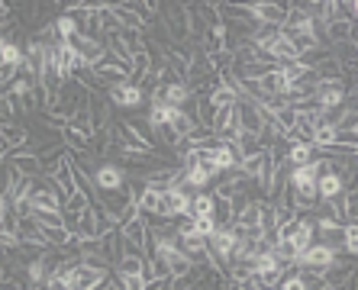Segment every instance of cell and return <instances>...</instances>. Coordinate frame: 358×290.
<instances>
[{"label": "cell", "mask_w": 358, "mask_h": 290, "mask_svg": "<svg viewBox=\"0 0 358 290\" xmlns=\"http://www.w3.org/2000/svg\"><path fill=\"white\" fill-rule=\"evenodd\" d=\"M355 132H358V129H355Z\"/></svg>", "instance_id": "1f68e13d"}, {"label": "cell", "mask_w": 358, "mask_h": 290, "mask_svg": "<svg viewBox=\"0 0 358 290\" xmlns=\"http://www.w3.org/2000/svg\"><path fill=\"white\" fill-rule=\"evenodd\" d=\"M100 252L110 262V268H120V262L126 258V235H123V229H114V233H107L100 239Z\"/></svg>", "instance_id": "30bf717a"}, {"label": "cell", "mask_w": 358, "mask_h": 290, "mask_svg": "<svg viewBox=\"0 0 358 290\" xmlns=\"http://www.w3.org/2000/svg\"><path fill=\"white\" fill-rule=\"evenodd\" d=\"M316 107L320 110H336V107H346L349 100V81H326V84L316 87Z\"/></svg>", "instance_id": "8992f818"}, {"label": "cell", "mask_w": 358, "mask_h": 290, "mask_svg": "<svg viewBox=\"0 0 358 290\" xmlns=\"http://www.w3.org/2000/svg\"><path fill=\"white\" fill-rule=\"evenodd\" d=\"M107 97H110V103L120 107V110H136V107H142V103H149V94L136 84H114L110 91H107Z\"/></svg>", "instance_id": "52a82bcc"}, {"label": "cell", "mask_w": 358, "mask_h": 290, "mask_svg": "<svg viewBox=\"0 0 358 290\" xmlns=\"http://www.w3.org/2000/svg\"><path fill=\"white\" fill-rule=\"evenodd\" d=\"M213 206H217V194H213V190H197V194H194V203H190V216H188V219H197V216H213Z\"/></svg>", "instance_id": "e0dca14e"}, {"label": "cell", "mask_w": 358, "mask_h": 290, "mask_svg": "<svg viewBox=\"0 0 358 290\" xmlns=\"http://www.w3.org/2000/svg\"><path fill=\"white\" fill-rule=\"evenodd\" d=\"M123 290H145V278H116Z\"/></svg>", "instance_id": "83f0119b"}, {"label": "cell", "mask_w": 358, "mask_h": 290, "mask_svg": "<svg viewBox=\"0 0 358 290\" xmlns=\"http://www.w3.org/2000/svg\"><path fill=\"white\" fill-rule=\"evenodd\" d=\"M323 290H346V287H323Z\"/></svg>", "instance_id": "f546056e"}, {"label": "cell", "mask_w": 358, "mask_h": 290, "mask_svg": "<svg viewBox=\"0 0 358 290\" xmlns=\"http://www.w3.org/2000/svg\"><path fill=\"white\" fill-rule=\"evenodd\" d=\"M94 216H97V235L104 239L107 233H114V229H120V223H116V216L110 213V210H104L100 203H94Z\"/></svg>", "instance_id": "603a6c76"}, {"label": "cell", "mask_w": 358, "mask_h": 290, "mask_svg": "<svg viewBox=\"0 0 358 290\" xmlns=\"http://www.w3.org/2000/svg\"><path fill=\"white\" fill-rule=\"evenodd\" d=\"M110 13L116 17L120 29H136V33H142V29H145V19H142L139 13L129 7V3H110Z\"/></svg>", "instance_id": "7c38bea8"}, {"label": "cell", "mask_w": 358, "mask_h": 290, "mask_svg": "<svg viewBox=\"0 0 358 290\" xmlns=\"http://www.w3.org/2000/svg\"><path fill=\"white\" fill-rule=\"evenodd\" d=\"M100 81H104L107 87H114V84H129V75H132V62H123V58L110 55L107 52L100 62H97L94 68H91Z\"/></svg>", "instance_id": "3957f363"}, {"label": "cell", "mask_w": 358, "mask_h": 290, "mask_svg": "<svg viewBox=\"0 0 358 290\" xmlns=\"http://www.w3.org/2000/svg\"><path fill=\"white\" fill-rule=\"evenodd\" d=\"M236 145H239V152H242V158H255V155H262L265 152L262 136H252V132H239Z\"/></svg>", "instance_id": "d6986e66"}, {"label": "cell", "mask_w": 358, "mask_h": 290, "mask_svg": "<svg viewBox=\"0 0 358 290\" xmlns=\"http://www.w3.org/2000/svg\"><path fill=\"white\" fill-rule=\"evenodd\" d=\"M352 29H355V23H352V19H346V17L326 23V42H330V52H332V46L352 42Z\"/></svg>", "instance_id": "4fadbf2b"}, {"label": "cell", "mask_w": 358, "mask_h": 290, "mask_svg": "<svg viewBox=\"0 0 358 290\" xmlns=\"http://www.w3.org/2000/svg\"><path fill=\"white\" fill-rule=\"evenodd\" d=\"M316 188H320V203H332V200H339V197L349 190V184H346L339 174H332V171H330V161H326V171L320 174Z\"/></svg>", "instance_id": "9c48e42d"}, {"label": "cell", "mask_w": 358, "mask_h": 290, "mask_svg": "<svg viewBox=\"0 0 358 290\" xmlns=\"http://www.w3.org/2000/svg\"><path fill=\"white\" fill-rule=\"evenodd\" d=\"M281 290H307V284H303V274L297 271V274H287L281 281Z\"/></svg>", "instance_id": "4316f807"}, {"label": "cell", "mask_w": 358, "mask_h": 290, "mask_svg": "<svg viewBox=\"0 0 358 290\" xmlns=\"http://www.w3.org/2000/svg\"><path fill=\"white\" fill-rule=\"evenodd\" d=\"M358 268L352 262H336L332 264V268H326V271H323V281H326V287H346V284H349V278L352 274H355Z\"/></svg>", "instance_id": "5bb4252c"}, {"label": "cell", "mask_w": 358, "mask_h": 290, "mask_svg": "<svg viewBox=\"0 0 358 290\" xmlns=\"http://www.w3.org/2000/svg\"><path fill=\"white\" fill-rule=\"evenodd\" d=\"M94 184H97V190H100V194H107V190H126V184H129V174H126V168H120L116 161H104V165H100V171H97Z\"/></svg>", "instance_id": "ba28073f"}, {"label": "cell", "mask_w": 358, "mask_h": 290, "mask_svg": "<svg viewBox=\"0 0 358 290\" xmlns=\"http://www.w3.org/2000/svg\"><path fill=\"white\" fill-rule=\"evenodd\" d=\"M287 13H291V3H274V0H258V3H252V17L258 26L284 29Z\"/></svg>", "instance_id": "277c9868"}, {"label": "cell", "mask_w": 358, "mask_h": 290, "mask_svg": "<svg viewBox=\"0 0 358 290\" xmlns=\"http://www.w3.org/2000/svg\"><path fill=\"white\" fill-rule=\"evenodd\" d=\"M145 264H149L145 255H126L120 262V268H116V278H142Z\"/></svg>", "instance_id": "ac0fdd59"}, {"label": "cell", "mask_w": 358, "mask_h": 290, "mask_svg": "<svg viewBox=\"0 0 358 290\" xmlns=\"http://www.w3.org/2000/svg\"><path fill=\"white\" fill-rule=\"evenodd\" d=\"M159 13L165 19V29L174 42H190V13L188 3H159Z\"/></svg>", "instance_id": "6da1fadb"}, {"label": "cell", "mask_w": 358, "mask_h": 290, "mask_svg": "<svg viewBox=\"0 0 358 290\" xmlns=\"http://www.w3.org/2000/svg\"><path fill=\"white\" fill-rule=\"evenodd\" d=\"M355 91H358V87H355ZM349 94H352V91H349Z\"/></svg>", "instance_id": "4dcf8cb0"}, {"label": "cell", "mask_w": 358, "mask_h": 290, "mask_svg": "<svg viewBox=\"0 0 358 290\" xmlns=\"http://www.w3.org/2000/svg\"><path fill=\"white\" fill-rule=\"evenodd\" d=\"M320 155V149L316 145H303V142H294L291 152H287V161H291V168H297V165H307V161H313Z\"/></svg>", "instance_id": "ffe728a7"}, {"label": "cell", "mask_w": 358, "mask_h": 290, "mask_svg": "<svg viewBox=\"0 0 358 290\" xmlns=\"http://www.w3.org/2000/svg\"><path fill=\"white\" fill-rule=\"evenodd\" d=\"M316 75H320V84H326V81H349V78H346V68L332 58V52L316 65Z\"/></svg>", "instance_id": "2e32d148"}, {"label": "cell", "mask_w": 358, "mask_h": 290, "mask_svg": "<svg viewBox=\"0 0 358 290\" xmlns=\"http://www.w3.org/2000/svg\"><path fill=\"white\" fill-rule=\"evenodd\" d=\"M339 255L332 245L326 242H313L307 252L301 255V262H297V271H310V274H323L326 268H332V264L339 262Z\"/></svg>", "instance_id": "7a4b0ae2"}, {"label": "cell", "mask_w": 358, "mask_h": 290, "mask_svg": "<svg viewBox=\"0 0 358 290\" xmlns=\"http://www.w3.org/2000/svg\"><path fill=\"white\" fill-rule=\"evenodd\" d=\"M36 216V223L42 226V229H48V226H65V213H33Z\"/></svg>", "instance_id": "484cf974"}, {"label": "cell", "mask_w": 358, "mask_h": 290, "mask_svg": "<svg viewBox=\"0 0 358 290\" xmlns=\"http://www.w3.org/2000/svg\"><path fill=\"white\" fill-rule=\"evenodd\" d=\"M13 165L19 168V174L29 181H36V178H46V168H42V158H39L36 152H23V155H17V158H10Z\"/></svg>", "instance_id": "8fae6325"}, {"label": "cell", "mask_w": 358, "mask_h": 290, "mask_svg": "<svg viewBox=\"0 0 358 290\" xmlns=\"http://www.w3.org/2000/svg\"><path fill=\"white\" fill-rule=\"evenodd\" d=\"M346 255L358 258V223H346Z\"/></svg>", "instance_id": "cb8c5ba5"}, {"label": "cell", "mask_w": 358, "mask_h": 290, "mask_svg": "<svg viewBox=\"0 0 358 290\" xmlns=\"http://www.w3.org/2000/svg\"><path fill=\"white\" fill-rule=\"evenodd\" d=\"M3 290H29L23 281H3Z\"/></svg>", "instance_id": "f1b7e54d"}, {"label": "cell", "mask_w": 358, "mask_h": 290, "mask_svg": "<svg viewBox=\"0 0 358 290\" xmlns=\"http://www.w3.org/2000/svg\"><path fill=\"white\" fill-rule=\"evenodd\" d=\"M107 52L123 58V62H132V52H129V46H126V39H123L120 29H116V33H107Z\"/></svg>", "instance_id": "7402d4cb"}, {"label": "cell", "mask_w": 358, "mask_h": 290, "mask_svg": "<svg viewBox=\"0 0 358 290\" xmlns=\"http://www.w3.org/2000/svg\"><path fill=\"white\" fill-rule=\"evenodd\" d=\"M194 229H197L200 235H207V239H210V235L217 233L220 226H217V219H213V216H197V219H194Z\"/></svg>", "instance_id": "d4e9b609"}, {"label": "cell", "mask_w": 358, "mask_h": 290, "mask_svg": "<svg viewBox=\"0 0 358 290\" xmlns=\"http://www.w3.org/2000/svg\"><path fill=\"white\" fill-rule=\"evenodd\" d=\"M336 213L346 216V223H358V188H349L339 200H332Z\"/></svg>", "instance_id": "9a60e30c"}, {"label": "cell", "mask_w": 358, "mask_h": 290, "mask_svg": "<svg viewBox=\"0 0 358 290\" xmlns=\"http://www.w3.org/2000/svg\"><path fill=\"white\" fill-rule=\"evenodd\" d=\"M236 110H239V129H242V132L262 136V132L268 129V120H265V113H262V103H255V100H239V103H236Z\"/></svg>", "instance_id": "5b68a950"}, {"label": "cell", "mask_w": 358, "mask_h": 290, "mask_svg": "<svg viewBox=\"0 0 358 290\" xmlns=\"http://www.w3.org/2000/svg\"><path fill=\"white\" fill-rule=\"evenodd\" d=\"M52 178L58 181V188H62V194L65 197H71V194H78V181H75V165L71 161H65L62 168L52 174Z\"/></svg>", "instance_id": "44dd1931"}]
</instances>
